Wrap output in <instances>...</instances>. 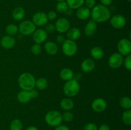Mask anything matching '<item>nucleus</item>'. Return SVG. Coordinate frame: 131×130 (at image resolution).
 <instances>
[{"label":"nucleus","instance_id":"1","mask_svg":"<svg viewBox=\"0 0 131 130\" xmlns=\"http://www.w3.org/2000/svg\"><path fill=\"white\" fill-rule=\"evenodd\" d=\"M90 17L96 23L105 22L111 18V11L107 6L99 4L91 10Z\"/></svg>","mask_w":131,"mask_h":130},{"label":"nucleus","instance_id":"2","mask_svg":"<svg viewBox=\"0 0 131 130\" xmlns=\"http://www.w3.org/2000/svg\"><path fill=\"white\" fill-rule=\"evenodd\" d=\"M36 79L31 73L24 72L18 78V84L22 90H31L35 87Z\"/></svg>","mask_w":131,"mask_h":130},{"label":"nucleus","instance_id":"3","mask_svg":"<svg viewBox=\"0 0 131 130\" xmlns=\"http://www.w3.org/2000/svg\"><path fill=\"white\" fill-rule=\"evenodd\" d=\"M63 93L68 98L75 97L79 94L80 90V85L76 79H71L67 82H65L63 87Z\"/></svg>","mask_w":131,"mask_h":130},{"label":"nucleus","instance_id":"4","mask_svg":"<svg viewBox=\"0 0 131 130\" xmlns=\"http://www.w3.org/2000/svg\"><path fill=\"white\" fill-rule=\"evenodd\" d=\"M45 121L49 126L56 127L63 121L61 113L57 110L49 111L45 115Z\"/></svg>","mask_w":131,"mask_h":130},{"label":"nucleus","instance_id":"5","mask_svg":"<svg viewBox=\"0 0 131 130\" xmlns=\"http://www.w3.org/2000/svg\"><path fill=\"white\" fill-rule=\"evenodd\" d=\"M62 52L67 57H73L76 54L78 47L75 42L67 39L62 43Z\"/></svg>","mask_w":131,"mask_h":130},{"label":"nucleus","instance_id":"6","mask_svg":"<svg viewBox=\"0 0 131 130\" xmlns=\"http://www.w3.org/2000/svg\"><path fill=\"white\" fill-rule=\"evenodd\" d=\"M19 32L24 36L32 35L36 30V25L33 24L31 20H25L22 21L19 24Z\"/></svg>","mask_w":131,"mask_h":130},{"label":"nucleus","instance_id":"7","mask_svg":"<svg viewBox=\"0 0 131 130\" xmlns=\"http://www.w3.org/2000/svg\"><path fill=\"white\" fill-rule=\"evenodd\" d=\"M117 48L118 53L123 56H127L130 54L131 52V42L130 39L122 38L118 42Z\"/></svg>","mask_w":131,"mask_h":130},{"label":"nucleus","instance_id":"8","mask_svg":"<svg viewBox=\"0 0 131 130\" xmlns=\"http://www.w3.org/2000/svg\"><path fill=\"white\" fill-rule=\"evenodd\" d=\"M124 56L118 52L111 54L108 59V65L113 69H118L121 67L124 62Z\"/></svg>","mask_w":131,"mask_h":130},{"label":"nucleus","instance_id":"9","mask_svg":"<svg viewBox=\"0 0 131 130\" xmlns=\"http://www.w3.org/2000/svg\"><path fill=\"white\" fill-rule=\"evenodd\" d=\"M110 24L116 29H121L126 25V19L121 14H116L111 17L110 19Z\"/></svg>","mask_w":131,"mask_h":130},{"label":"nucleus","instance_id":"10","mask_svg":"<svg viewBox=\"0 0 131 130\" xmlns=\"http://www.w3.org/2000/svg\"><path fill=\"white\" fill-rule=\"evenodd\" d=\"M32 22L36 26H44L48 23L47 14L43 11H37L32 17Z\"/></svg>","mask_w":131,"mask_h":130},{"label":"nucleus","instance_id":"11","mask_svg":"<svg viewBox=\"0 0 131 130\" xmlns=\"http://www.w3.org/2000/svg\"><path fill=\"white\" fill-rule=\"evenodd\" d=\"M55 29L58 33H65L70 28V22L66 18L61 17L56 20L54 24Z\"/></svg>","mask_w":131,"mask_h":130},{"label":"nucleus","instance_id":"12","mask_svg":"<svg viewBox=\"0 0 131 130\" xmlns=\"http://www.w3.org/2000/svg\"><path fill=\"white\" fill-rule=\"evenodd\" d=\"M48 38V33L45 31L44 29H36L32 34V38L35 43L42 44L46 42Z\"/></svg>","mask_w":131,"mask_h":130},{"label":"nucleus","instance_id":"13","mask_svg":"<svg viewBox=\"0 0 131 130\" xmlns=\"http://www.w3.org/2000/svg\"><path fill=\"white\" fill-rule=\"evenodd\" d=\"M107 107V101L104 98H98L93 99L92 103V108L95 112L101 113L106 110Z\"/></svg>","mask_w":131,"mask_h":130},{"label":"nucleus","instance_id":"14","mask_svg":"<svg viewBox=\"0 0 131 130\" xmlns=\"http://www.w3.org/2000/svg\"><path fill=\"white\" fill-rule=\"evenodd\" d=\"M16 43V40L14 36L9 35L4 36L0 41L1 46L5 49H11Z\"/></svg>","mask_w":131,"mask_h":130},{"label":"nucleus","instance_id":"15","mask_svg":"<svg viewBox=\"0 0 131 130\" xmlns=\"http://www.w3.org/2000/svg\"><path fill=\"white\" fill-rule=\"evenodd\" d=\"M91 10L86 7L85 6H81L77 9L75 15L77 18L81 20H85L90 17Z\"/></svg>","mask_w":131,"mask_h":130},{"label":"nucleus","instance_id":"16","mask_svg":"<svg viewBox=\"0 0 131 130\" xmlns=\"http://www.w3.org/2000/svg\"><path fill=\"white\" fill-rule=\"evenodd\" d=\"M95 67V61L90 58H86L83 60L81 65L82 71L84 73L91 72L94 70Z\"/></svg>","mask_w":131,"mask_h":130},{"label":"nucleus","instance_id":"17","mask_svg":"<svg viewBox=\"0 0 131 130\" xmlns=\"http://www.w3.org/2000/svg\"><path fill=\"white\" fill-rule=\"evenodd\" d=\"M17 98L18 101L20 102V103H23V104L29 103L31 100V99H33L30 90H20L18 93Z\"/></svg>","mask_w":131,"mask_h":130},{"label":"nucleus","instance_id":"18","mask_svg":"<svg viewBox=\"0 0 131 130\" xmlns=\"http://www.w3.org/2000/svg\"><path fill=\"white\" fill-rule=\"evenodd\" d=\"M97 29V24L95 22L90 20L86 24L84 29V34L87 36H92L96 33Z\"/></svg>","mask_w":131,"mask_h":130},{"label":"nucleus","instance_id":"19","mask_svg":"<svg viewBox=\"0 0 131 130\" xmlns=\"http://www.w3.org/2000/svg\"><path fill=\"white\" fill-rule=\"evenodd\" d=\"M44 49L46 52L50 56H54L58 52V46L56 43L49 41L44 45Z\"/></svg>","mask_w":131,"mask_h":130},{"label":"nucleus","instance_id":"20","mask_svg":"<svg viewBox=\"0 0 131 130\" xmlns=\"http://www.w3.org/2000/svg\"><path fill=\"white\" fill-rule=\"evenodd\" d=\"M25 10L24 9V8L20 7V6L15 8L12 11V18L16 21L23 20L25 17Z\"/></svg>","mask_w":131,"mask_h":130},{"label":"nucleus","instance_id":"21","mask_svg":"<svg viewBox=\"0 0 131 130\" xmlns=\"http://www.w3.org/2000/svg\"><path fill=\"white\" fill-rule=\"evenodd\" d=\"M67 36L69 40L72 41H76L79 39L81 36V30L78 28H70L67 31Z\"/></svg>","mask_w":131,"mask_h":130},{"label":"nucleus","instance_id":"22","mask_svg":"<svg viewBox=\"0 0 131 130\" xmlns=\"http://www.w3.org/2000/svg\"><path fill=\"white\" fill-rule=\"evenodd\" d=\"M74 71L70 68H65L62 69L60 72V76L62 80L65 82H67L71 80L74 77Z\"/></svg>","mask_w":131,"mask_h":130},{"label":"nucleus","instance_id":"23","mask_svg":"<svg viewBox=\"0 0 131 130\" xmlns=\"http://www.w3.org/2000/svg\"><path fill=\"white\" fill-rule=\"evenodd\" d=\"M90 55L95 60H101L104 55V52L101 47L96 46L90 50Z\"/></svg>","mask_w":131,"mask_h":130},{"label":"nucleus","instance_id":"24","mask_svg":"<svg viewBox=\"0 0 131 130\" xmlns=\"http://www.w3.org/2000/svg\"><path fill=\"white\" fill-rule=\"evenodd\" d=\"M60 107L63 110L70 111L74 108V103L70 98H63L60 101Z\"/></svg>","mask_w":131,"mask_h":130},{"label":"nucleus","instance_id":"25","mask_svg":"<svg viewBox=\"0 0 131 130\" xmlns=\"http://www.w3.org/2000/svg\"><path fill=\"white\" fill-rule=\"evenodd\" d=\"M66 2L69 8L72 10L74 9L77 10L81 6H84V0H66Z\"/></svg>","mask_w":131,"mask_h":130},{"label":"nucleus","instance_id":"26","mask_svg":"<svg viewBox=\"0 0 131 130\" xmlns=\"http://www.w3.org/2000/svg\"><path fill=\"white\" fill-rule=\"evenodd\" d=\"M48 81L45 78H39L35 81V87L38 90H44L48 87Z\"/></svg>","mask_w":131,"mask_h":130},{"label":"nucleus","instance_id":"27","mask_svg":"<svg viewBox=\"0 0 131 130\" xmlns=\"http://www.w3.org/2000/svg\"><path fill=\"white\" fill-rule=\"evenodd\" d=\"M5 31H6L7 35L14 36L16 35L18 33L19 28H18V26H17L15 24H10L6 25V28H5Z\"/></svg>","mask_w":131,"mask_h":130},{"label":"nucleus","instance_id":"28","mask_svg":"<svg viewBox=\"0 0 131 130\" xmlns=\"http://www.w3.org/2000/svg\"><path fill=\"white\" fill-rule=\"evenodd\" d=\"M120 106L125 110H130L131 108V100L130 98L127 96H124L120 98L119 101Z\"/></svg>","mask_w":131,"mask_h":130},{"label":"nucleus","instance_id":"29","mask_svg":"<svg viewBox=\"0 0 131 130\" xmlns=\"http://www.w3.org/2000/svg\"><path fill=\"white\" fill-rule=\"evenodd\" d=\"M23 123L19 119H15L12 121L10 126V130H23Z\"/></svg>","mask_w":131,"mask_h":130},{"label":"nucleus","instance_id":"30","mask_svg":"<svg viewBox=\"0 0 131 130\" xmlns=\"http://www.w3.org/2000/svg\"><path fill=\"white\" fill-rule=\"evenodd\" d=\"M122 121L127 126L131 124V110H125L122 114Z\"/></svg>","mask_w":131,"mask_h":130},{"label":"nucleus","instance_id":"31","mask_svg":"<svg viewBox=\"0 0 131 130\" xmlns=\"http://www.w3.org/2000/svg\"><path fill=\"white\" fill-rule=\"evenodd\" d=\"M68 8H69V6H68L66 1H59V2H58L57 5L56 6V9L58 12L61 13V14H63V13L66 12Z\"/></svg>","mask_w":131,"mask_h":130},{"label":"nucleus","instance_id":"32","mask_svg":"<svg viewBox=\"0 0 131 130\" xmlns=\"http://www.w3.org/2000/svg\"><path fill=\"white\" fill-rule=\"evenodd\" d=\"M42 51V46L40 44H38V43H35L32 45L31 48V52L35 56H38L41 54Z\"/></svg>","mask_w":131,"mask_h":130},{"label":"nucleus","instance_id":"33","mask_svg":"<svg viewBox=\"0 0 131 130\" xmlns=\"http://www.w3.org/2000/svg\"><path fill=\"white\" fill-rule=\"evenodd\" d=\"M61 115H62L63 121L66 122H71L74 119V114L70 111H65L63 114H61Z\"/></svg>","mask_w":131,"mask_h":130},{"label":"nucleus","instance_id":"34","mask_svg":"<svg viewBox=\"0 0 131 130\" xmlns=\"http://www.w3.org/2000/svg\"><path fill=\"white\" fill-rule=\"evenodd\" d=\"M124 67L127 70L130 71L131 70V55L129 54L126 56L125 59H124V62H123Z\"/></svg>","mask_w":131,"mask_h":130},{"label":"nucleus","instance_id":"35","mask_svg":"<svg viewBox=\"0 0 131 130\" xmlns=\"http://www.w3.org/2000/svg\"><path fill=\"white\" fill-rule=\"evenodd\" d=\"M83 130H98V127L95 124L90 122L84 125L83 127Z\"/></svg>","mask_w":131,"mask_h":130},{"label":"nucleus","instance_id":"36","mask_svg":"<svg viewBox=\"0 0 131 130\" xmlns=\"http://www.w3.org/2000/svg\"><path fill=\"white\" fill-rule=\"evenodd\" d=\"M84 5L85 6L90 10H92L93 7L96 5L95 0H84Z\"/></svg>","mask_w":131,"mask_h":130},{"label":"nucleus","instance_id":"37","mask_svg":"<svg viewBox=\"0 0 131 130\" xmlns=\"http://www.w3.org/2000/svg\"><path fill=\"white\" fill-rule=\"evenodd\" d=\"M45 31L47 32V33H52L56 31L55 29V26L53 24H48L47 23L46 25H45Z\"/></svg>","mask_w":131,"mask_h":130},{"label":"nucleus","instance_id":"38","mask_svg":"<svg viewBox=\"0 0 131 130\" xmlns=\"http://www.w3.org/2000/svg\"><path fill=\"white\" fill-rule=\"evenodd\" d=\"M46 14L49 20H54L57 18V14L54 11H50Z\"/></svg>","mask_w":131,"mask_h":130},{"label":"nucleus","instance_id":"39","mask_svg":"<svg viewBox=\"0 0 131 130\" xmlns=\"http://www.w3.org/2000/svg\"><path fill=\"white\" fill-rule=\"evenodd\" d=\"M65 40L66 39L65 38V36L62 35V34H58L57 37H56V41H57V42L59 44H62Z\"/></svg>","mask_w":131,"mask_h":130},{"label":"nucleus","instance_id":"40","mask_svg":"<svg viewBox=\"0 0 131 130\" xmlns=\"http://www.w3.org/2000/svg\"><path fill=\"white\" fill-rule=\"evenodd\" d=\"M100 1L101 3V5L106 6H110L113 3V0H100Z\"/></svg>","mask_w":131,"mask_h":130},{"label":"nucleus","instance_id":"41","mask_svg":"<svg viewBox=\"0 0 131 130\" xmlns=\"http://www.w3.org/2000/svg\"><path fill=\"white\" fill-rule=\"evenodd\" d=\"M54 130H70L68 126H65V125H59V126L55 127Z\"/></svg>","mask_w":131,"mask_h":130},{"label":"nucleus","instance_id":"42","mask_svg":"<svg viewBox=\"0 0 131 130\" xmlns=\"http://www.w3.org/2000/svg\"><path fill=\"white\" fill-rule=\"evenodd\" d=\"M98 130H110V127L106 124H102L98 127Z\"/></svg>","mask_w":131,"mask_h":130},{"label":"nucleus","instance_id":"43","mask_svg":"<svg viewBox=\"0 0 131 130\" xmlns=\"http://www.w3.org/2000/svg\"><path fill=\"white\" fill-rule=\"evenodd\" d=\"M26 130H39V129H38L36 126H29V127H27V128L26 129Z\"/></svg>","mask_w":131,"mask_h":130},{"label":"nucleus","instance_id":"44","mask_svg":"<svg viewBox=\"0 0 131 130\" xmlns=\"http://www.w3.org/2000/svg\"><path fill=\"white\" fill-rule=\"evenodd\" d=\"M65 14H66V15H71L72 14V9L69 8H68V10H67L66 12H65Z\"/></svg>","mask_w":131,"mask_h":130},{"label":"nucleus","instance_id":"45","mask_svg":"<svg viewBox=\"0 0 131 130\" xmlns=\"http://www.w3.org/2000/svg\"><path fill=\"white\" fill-rule=\"evenodd\" d=\"M56 1H57L58 2H59V1H65L66 0H56Z\"/></svg>","mask_w":131,"mask_h":130},{"label":"nucleus","instance_id":"46","mask_svg":"<svg viewBox=\"0 0 131 130\" xmlns=\"http://www.w3.org/2000/svg\"><path fill=\"white\" fill-rule=\"evenodd\" d=\"M127 1H129V2H130L131 0H127Z\"/></svg>","mask_w":131,"mask_h":130}]
</instances>
